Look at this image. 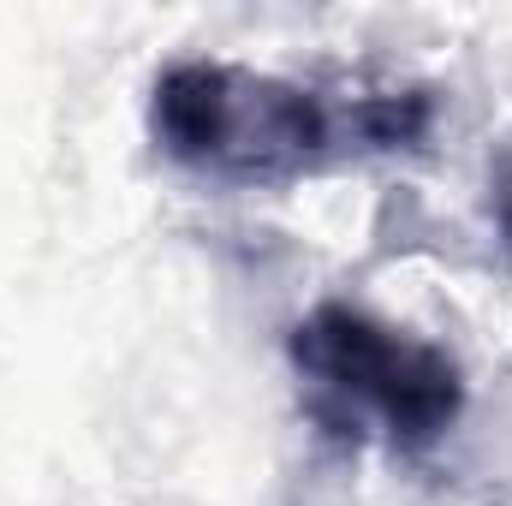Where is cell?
Masks as SVG:
<instances>
[{
  "mask_svg": "<svg viewBox=\"0 0 512 506\" xmlns=\"http://www.w3.org/2000/svg\"><path fill=\"white\" fill-rule=\"evenodd\" d=\"M149 131L167 161L215 179H292L334 143L310 90L227 60H173L149 90Z\"/></svg>",
  "mask_w": 512,
  "mask_h": 506,
  "instance_id": "cell-1",
  "label": "cell"
},
{
  "mask_svg": "<svg viewBox=\"0 0 512 506\" xmlns=\"http://www.w3.org/2000/svg\"><path fill=\"white\" fill-rule=\"evenodd\" d=\"M286 346L298 376L316 381L340 411L376 417L399 453L435 447L465 411L459 364L435 340L405 334L358 304H340V298L316 304Z\"/></svg>",
  "mask_w": 512,
  "mask_h": 506,
  "instance_id": "cell-2",
  "label": "cell"
},
{
  "mask_svg": "<svg viewBox=\"0 0 512 506\" xmlns=\"http://www.w3.org/2000/svg\"><path fill=\"white\" fill-rule=\"evenodd\" d=\"M507 227H512V203H507Z\"/></svg>",
  "mask_w": 512,
  "mask_h": 506,
  "instance_id": "cell-3",
  "label": "cell"
}]
</instances>
